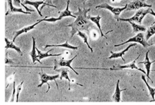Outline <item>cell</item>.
<instances>
[{"instance_id":"cell-1","label":"cell","mask_w":155,"mask_h":105,"mask_svg":"<svg viewBox=\"0 0 155 105\" xmlns=\"http://www.w3.org/2000/svg\"><path fill=\"white\" fill-rule=\"evenodd\" d=\"M79 12H78V16L77 17L76 20L73 23L66 26V27H72V32H71V37L74 36V34L77 33L78 31H82V30H89V27L91 26V23L89 21V19L87 16V13L91 9H84L82 10L79 7Z\"/></svg>"},{"instance_id":"cell-2","label":"cell","mask_w":155,"mask_h":105,"mask_svg":"<svg viewBox=\"0 0 155 105\" xmlns=\"http://www.w3.org/2000/svg\"><path fill=\"white\" fill-rule=\"evenodd\" d=\"M151 8H147L146 10L145 9H139V11L134 14V15L131 17V18L127 19H122V18H118L117 19V21H126V22H130V21H135L139 23V24H141L142 20L144 18V17L147 14H149L150 12Z\"/></svg>"},{"instance_id":"cell-3","label":"cell","mask_w":155,"mask_h":105,"mask_svg":"<svg viewBox=\"0 0 155 105\" xmlns=\"http://www.w3.org/2000/svg\"><path fill=\"white\" fill-rule=\"evenodd\" d=\"M141 56V54H139V56L137 57L136 59H134L133 61L130 63L125 65H118V66H114L113 68H110V69H104V68H83V67H79L78 69H101V70H111V71H113V70H121V69H136L139 71L143 72L144 74H146V72H144L143 69L139 68L136 65V61H137V59H139V58Z\"/></svg>"},{"instance_id":"cell-4","label":"cell","mask_w":155,"mask_h":105,"mask_svg":"<svg viewBox=\"0 0 155 105\" xmlns=\"http://www.w3.org/2000/svg\"><path fill=\"white\" fill-rule=\"evenodd\" d=\"M39 76L41 77V83H40L37 87L38 88H40V87H41L43 86V84H48V90L46 91V93H48L50 89H51V86H50V84L48 83V81H53L56 82V84H57V88L59 89V86H58V84H57V82H56V80L57 78H59V74H57V75H54V76H51V75H48L46 74V73H44L43 71H41V72H40L39 73Z\"/></svg>"},{"instance_id":"cell-5","label":"cell","mask_w":155,"mask_h":105,"mask_svg":"<svg viewBox=\"0 0 155 105\" xmlns=\"http://www.w3.org/2000/svg\"><path fill=\"white\" fill-rule=\"evenodd\" d=\"M69 4H70V0H68V2H67V6L66 8L64 10V11L61 12V13L60 14V15L57 18H54V17H51V18L48 19V18H44L43 19L37 20V21H39L41 23V21H48V22H55L57 21H59L61 19H63L64 17H71L72 18H77L76 16H74V14H72L71 11L69 10Z\"/></svg>"},{"instance_id":"cell-6","label":"cell","mask_w":155,"mask_h":105,"mask_svg":"<svg viewBox=\"0 0 155 105\" xmlns=\"http://www.w3.org/2000/svg\"><path fill=\"white\" fill-rule=\"evenodd\" d=\"M95 8H105V9L109 10V11L114 14V16L115 17V18L117 19L119 18V14H121V12L125 11V10H126L127 4L125 5V6L124 7H122V8H118V7H112L111 6H110V5L107 4H103L101 5H99V6H97Z\"/></svg>"},{"instance_id":"cell-7","label":"cell","mask_w":155,"mask_h":105,"mask_svg":"<svg viewBox=\"0 0 155 105\" xmlns=\"http://www.w3.org/2000/svg\"><path fill=\"white\" fill-rule=\"evenodd\" d=\"M130 42H135V43H139L140 44H141L144 47L150 46V44L147 43L146 40L144 39L143 34L142 33V32H139V33L137 34L136 36L132 37V38H130V39L127 40V41L124 42V43H122L121 44H119V45H115L114 47L121 46H122V45H125V44H126L127 43H130Z\"/></svg>"},{"instance_id":"cell-8","label":"cell","mask_w":155,"mask_h":105,"mask_svg":"<svg viewBox=\"0 0 155 105\" xmlns=\"http://www.w3.org/2000/svg\"><path fill=\"white\" fill-rule=\"evenodd\" d=\"M145 0H134L131 3L127 4L126 11H130L134 10H139L142 8H152V5H148L144 2Z\"/></svg>"},{"instance_id":"cell-9","label":"cell","mask_w":155,"mask_h":105,"mask_svg":"<svg viewBox=\"0 0 155 105\" xmlns=\"http://www.w3.org/2000/svg\"><path fill=\"white\" fill-rule=\"evenodd\" d=\"M24 4H29V5H31V6H34L35 8H36L37 11V12H38V14H39L40 17H42V14L41 12V11L42 10V8H43V7L45 6H52V7H54V8H57V7L56 6H53V5L47 4L44 1L31 2V1H28V0H26V1L24 2Z\"/></svg>"},{"instance_id":"cell-10","label":"cell","mask_w":155,"mask_h":105,"mask_svg":"<svg viewBox=\"0 0 155 105\" xmlns=\"http://www.w3.org/2000/svg\"><path fill=\"white\" fill-rule=\"evenodd\" d=\"M77 56V55H75V56L73 57V58L70 59V60H65V59H61L59 61H58V60H54V70L57 69V67L59 66V67H68V68L71 69L72 71H73L74 73H75L77 75H79V74L75 71L73 67H72L71 65L72 61L76 58Z\"/></svg>"},{"instance_id":"cell-11","label":"cell","mask_w":155,"mask_h":105,"mask_svg":"<svg viewBox=\"0 0 155 105\" xmlns=\"http://www.w3.org/2000/svg\"><path fill=\"white\" fill-rule=\"evenodd\" d=\"M150 51L148 50L146 54V59H145L144 61H142V62H139V64H144V65L146 66V76L147 77V79H148V81H150L152 82H153V81H152L151 78H150V73L151 72V65L152 63H154L155 62V61H150V59L148 57V54H149Z\"/></svg>"},{"instance_id":"cell-12","label":"cell","mask_w":155,"mask_h":105,"mask_svg":"<svg viewBox=\"0 0 155 105\" xmlns=\"http://www.w3.org/2000/svg\"><path fill=\"white\" fill-rule=\"evenodd\" d=\"M137 44L136 43H133V44H130V46H127L126 49H124L123 51H121L119 52H111L110 54H111V56L108 57V59H117V58H119V57H120V58H121L122 60H123L124 62H126V61H125V59H124L123 56L124 55L126 54V52L128 51V49L130 48V47H133V46H136Z\"/></svg>"},{"instance_id":"cell-13","label":"cell","mask_w":155,"mask_h":105,"mask_svg":"<svg viewBox=\"0 0 155 105\" xmlns=\"http://www.w3.org/2000/svg\"><path fill=\"white\" fill-rule=\"evenodd\" d=\"M6 1L8 2V5L9 6V9H8V12H7L6 13V16L8 15V14H9L10 13H14V12H21V13H24V14H31V12L24 11L21 8H15V7L13 6V4H12V0H6Z\"/></svg>"},{"instance_id":"cell-14","label":"cell","mask_w":155,"mask_h":105,"mask_svg":"<svg viewBox=\"0 0 155 105\" xmlns=\"http://www.w3.org/2000/svg\"><path fill=\"white\" fill-rule=\"evenodd\" d=\"M39 23H40V22L37 21V23L32 24V25H31V26H29L23 27V28H22V29L19 30L15 32V35L14 39H13V40H12V41H13V42L15 41V40L17 38V37H19V35H21V34H24V33H26V32H28V31L31 30H32V29H34L35 27V26H37V25H38Z\"/></svg>"},{"instance_id":"cell-15","label":"cell","mask_w":155,"mask_h":105,"mask_svg":"<svg viewBox=\"0 0 155 105\" xmlns=\"http://www.w3.org/2000/svg\"><path fill=\"white\" fill-rule=\"evenodd\" d=\"M32 51L31 52V59H32V61L33 63H35L36 61H38L39 63H41V62L39 61L38 59V57H37V47H36V42H35V38H34V37H32Z\"/></svg>"},{"instance_id":"cell-16","label":"cell","mask_w":155,"mask_h":105,"mask_svg":"<svg viewBox=\"0 0 155 105\" xmlns=\"http://www.w3.org/2000/svg\"><path fill=\"white\" fill-rule=\"evenodd\" d=\"M5 41H6V47H5V48L6 49H15V50L17 51L18 53L22 56L23 55V53H22V52L21 50V49L19 48V47H17V46H15V44H14V42L13 41H10L8 39H7L6 37L5 38Z\"/></svg>"},{"instance_id":"cell-17","label":"cell","mask_w":155,"mask_h":105,"mask_svg":"<svg viewBox=\"0 0 155 105\" xmlns=\"http://www.w3.org/2000/svg\"><path fill=\"white\" fill-rule=\"evenodd\" d=\"M53 50V49H49V50L46 52V53H42L41 51H39V49L37 48V57H38V59L39 61H41V59H43L44 58H46V57H52V56H61V55H63V54H49L51 51Z\"/></svg>"},{"instance_id":"cell-18","label":"cell","mask_w":155,"mask_h":105,"mask_svg":"<svg viewBox=\"0 0 155 105\" xmlns=\"http://www.w3.org/2000/svg\"><path fill=\"white\" fill-rule=\"evenodd\" d=\"M119 82L120 81L118 80L117 82V87H116V90H115V92H114V94L113 96H112V98L115 102H121V93L123 91H126V89H119Z\"/></svg>"},{"instance_id":"cell-19","label":"cell","mask_w":155,"mask_h":105,"mask_svg":"<svg viewBox=\"0 0 155 105\" xmlns=\"http://www.w3.org/2000/svg\"><path fill=\"white\" fill-rule=\"evenodd\" d=\"M56 71H59V72H61V76H60V77H59V78H60V80H61H61H63V79L65 78L68 81V87H69L68 89L71 90V79H70L69 76H68V70L66 68H63V69H59V70L56 69Z\"/></svg>"},{"instance_id":"cell-20","label":"cell","mask_w":155,"mask_h":105,"mask_svg":"<svg viewBox=\"0 0 155 105\" xmlns=\"http://www.w3.org/2000/svg\"><path fill=\"white\" fill-rule=\"evenodd\" d=\"M88 17V19L91 20V21L93 22V23L95 24L97 27H98L99 30H100V33H101V37H106V35H105L103 33V31H102L101 30V25H100V19H101V17L100 15L98 16H96V17H92V16H87Z\"/></svg>"},{"instance_id":"cell-21","label":"cell","mask_w":155,"mask_h":105,"mask_svg":"<svg viewBox=\"0 0 155 105\" xmlns=\"http://www.w3.org/2000/svg\"><path fill=\"white\" fill-rule=\"evenodd\" d=\"M65 47V48H68V49H74V50H77V49H79V47H76V46H72L71 45H70L68 43V41H66V43H63V44H60V45H46V46L44 47V48H47V47Z\"/></svg>"},{"instance_id":"cell-22","label":"cell","mask_w":155,"mask_h":105,"mask_svg":"<svg viewBox=\"0 0 155 105\" xmlns=\"http://www.w3.org/2000/svg\"><path fill=\"white\" fill-rule=\"evenodd\" d=\"M130 24L132 25V28H133V32L134 33H137V32H145L146 31V27L143 26H141V25L137 24L134 23L133 21H130Z\"/></svg>"},{"instance_id":"cell-23","label":"cell","mask_w":155,"mask_h":105,"mask_svg":"<svg viewBox=\"0 0 155 105\" xmlns=\"http://www.w3.org/2000/svg\"><path fill=\"white\" fill-rule=\"evenodd\" d=\"M77 34H78L79 37H81L82 39L84 40V43L87 45V47H88V48H89L90 49H91V52H93V49L92 48V47H91V46H90V44L88 43V42H87V35H86V34H85L84 32H82V31H78V32H77Z\"/></svg>"},{"instance_id":"cell-24","label":"cell","mask_w":155,"mask_h":105,"mask_svg":"<svg viewBox=\"0 0 155 105\" xmlns=\"http://www.w3.org/2000/svg\"><path fill=\"white\" fill-rule=\"evenodd\" d=\"M141 78L142 79H143V81H144L145 83H146V86L147 87V89H148L149 90V93H150V95L152 98V99H154V96H155V88H152V87H151L149 85L148 83H147V81L146 80V78H145V76H143V75H142L141 76Z\"/></svg>"},{"instance_id":"cell-25","label":"cell","mask_w":155,"mask_h":105,"mask_svg":"<svg viewBox=\"0 0 155 105\" xmlns=\"http://www.w3.org/2000/svg\"><path fill=\"white\" fill-rule=\"evenodd\" d=\"M155 34V24L152 25L151 27H150L146 31V40H149L150 38Z\"/></svg>"},{"instance_id":"cell-26","label":"cell","mask_w":155,"mask_h":105,"mask_svg":"<svg viewBox=\"0 0 155 105\" xmlns=\"http://www.w3.org/2000/svg\"><path fill=\"white\" fill-rule=\"evenodd\" d=\"M24 82V81H22L21 83H20V84H19L18 86H17V94H16V98H17V100H16V102H18L19 101V93H20V91H21V89H22V85H23V83Z\"/></svg>"},{"instance_id":"cell-27","label":"cell","mask_w":155,"mask_h":105,"mask_svg":"<svg viewBox=\"0 0 155 105\" xmlns=\"http://www.w3.org/2000/svg\"><path fill=\"white\" fill-rule=\"evenodd\" d=\"M15 91H16V88H15V82L13 81V91H12V100L11 101L13 102L15 99Z\"/></svg>"},{"instance_id":"cell-28","label":"cell","mask_w":155,"mask_h":105,"mask_svg":"<svg viewBox=\"0 0 155 105\" xmlns=\"http://www.w3.org/2000/svg\"><path fill=\"white\" fill-rule=\"evenodd\" d=\"M13 3L17 6H21V0H13Z\"/></svg>"},{"instance_id":"cell-29","label":"cell","mask_w":155,"mask_h":105,"mask_svg":"<svg viewBox=\"0 0 155 105\" xmlns=\"http://www.w3.org/2000/svg\"><path fill=\"white\" fill-rule=\"evenodd\" d=\"M10 63L14 64V62H12V60L8 58V56H7V55H6V64L8 65V64H10Z\"/></svg>"},{"instance_id":"cell-30","label":"cell","mask_w":155,"mask_h":105,"mask_svg":"<svg viewBox=\"0 0 155 105\" xmlns=\"http://www.w3.org/2000/svg\"><path fill=\"white\" fill-rule=\"evenodd\" d=\"M150 14H152V15H153L154 17H155V12H154L152 8H151V10H150ZM154 24H155V21H154V23L152 24V25H154Z\"/></svg>"},{"instance_id":"cell-31","label":"cell","mask_w":155,"mask_h":105,"mask_svg":"<svg viewBox=\"0 0 155 105\" xmlns=\"http://www.w3.org/2000/svg\"><path fill=\"white\" fill-rule=\"evenodd\" d=\"M154 101H155V99H152L150 100V102H154Z\"/></svg>"},{"instance_id":"cell-32","label":"cell","mask_w":155,"mask_h":105,"mask_svg":"<svg viewBox=\"0 0 155 105\" xmlns=\"http://www.w3.org/2000/svg\"><path fill=\"white\" fill-rule=\"evenodd\" d=\"M82 1H83L84 3H85V2H86L87 1V0H82Z\"/></svg>"},{"instance_id":"cell-33","label":"cell","mask_w":155,"mask_h":105,"mask_svg":"<svg viewBox=\"0 0 155 105\" xmlns=\"http://www.w3.org/2000/svg\"><path fill=\"white\" fill-rule=\"evenodd\" d=\"M154 43L155 44V40H154Z\"/></svg>"},{"instance_id":"cell-34","label":"cell","mask_w":155,"mask_h":105,"mask_svg":"<svg viewBox=\"0 0 155 105\" xmlns=\"http://www.w3.org/2000/svg\"><path fill=\"white\" fill-rule=\"evenodd\" d=\"M21 2H23V1H24V0H21Z\"/></svg>"},{"instance_id":"cell-35","label":"cell","mask_w":155,"mask_h":105,"mask_svg":"<svg viewBox=\"0 0 155 105\" xmlns=\"http://www.w3.org/2000/svg\"><path fill=\"white\" fill-rule=\"evenodd\" d=\"M153 71H155V70H153Z\"/></svg>"}]
</instances>
